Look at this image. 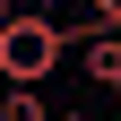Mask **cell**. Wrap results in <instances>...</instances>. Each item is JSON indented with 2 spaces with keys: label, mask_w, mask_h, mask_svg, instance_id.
Returning <instances> with one entry per match:
<instances>
[{
  "label": "cell",
  "mask_w": 121,
  "mask_h": 121,
  "mask_svg": "<svg viewBox=\"0 0 121 121\" xmlns=\"http://www.w3.org/2000/svg\"><path fill=\"white\" fill-rule=\"evenodd\" d=\"M0 121H52L43 112V86H0Z\"/></svg>",
  "instance_id": "3"
},
{
  "label": "cell",
  "mask_w": 121,
  "mask_h": 121,
  "mask_svg": "<svg viewBox=\"0 0 121 121\" xmlns=\"http://www.w3.org/2000/svg\"><path fill=\"white\" fill-rule=\"evenodd\" d=\"M9 17H17V9H9V0H0V26H9Z\"/></svg>",
  "instance_id": "6"
},
{
  "label": "cell",
  "mask_w": 121,
  "mask_h": 121,
  "mask_svg": "<svg viewBox=\"0 0 121 121\" xmlns=\"http://www.w3.org/2000/svg\"><path fill=\"white\" fill-rule=\"evenodd\" d=\"M86 26L95 35H121V0H86Z\"/></svg>",
  "instance_id": "4"
},
{
  "label": "cell",
  "mask_w": 121,
  "mask_h": 121,
  "mask_svg": "<svg viewBox=\"0 0 121 121\" xmlns=\"http://www.w3.org/2000/svg\"><path fill=\"white\" fill-rule=\"evenodd\" d=\"M52 121H95V112H52Z\"/></svg>",
  "instance_id": "5"
},
{
  "label": "cell",
  "mask_w": 121,
  "mask_h": 121,
  "mask_svg": "<svg viewBox=\"0 0 121 121\" xmlns=\"http://www.w3.org/2000/svg\"><path fill=\"white\" fill-rule=\"evenodd\" d=\"M95 26H60V17H9L0 26V86H43L60 60L78 52Z\"/></svg>",
  "instance_id": "1"
},
{
  "label": "cell",
  "mask_w": 121,
  "mask_h": 121,
  "mask_svg": "<svg viewBox=\"0 0 121 121\" xmlns=\"http://www.w3.org/2000/svg\"><path fill=\"white\" fill-rule=\"evenodd\" d=\"M78 60H86V78H95V86H112V95H121V35H86Z\"/></svg>",
  "instance_id": "2"
}]
</instances>
